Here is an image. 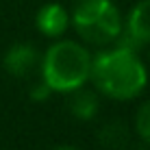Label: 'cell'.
<instances>
[{
  "label": "cell",
  "instance_id": "7",
  "mask_svg": "<svg viewBox=\"0 0 150 150\" xmlns=\"http://www.w3.org/2000/svg\"><path fill=\"white\" fill-rule=\"evenodd\" d=\"M98 107H100V102H98L96 91L87 89L85 85L70 91V113L74 117H79L83 122L94 120L96 113H98Z\"/></svg>",
  "mask_w": 150,
  "mask_h": 150
},
{
  "label": "cell",
  "instance_id": "11",
  "mask_svg": "<svg viewBox=\"0 0 150 150\" xmlns=\"http://www.w3.org/2000/svg\"><path fill=\"white\" fill-rule=\"evenodd\" d=\"M133 150H148V144H146V142H144V144H139V146H135V148H133Z\"/></svg>",
  "mask_w": 150,
  "mask_h": 150
},
{
  "label": "cell",
  "instance_id": "5",
  "mask_svg": "<svg viewBox=\"0 0 150 150\" xmlns=\"http://www.w3.org/2000/svg\"><path fill=\"white\" fill-rule=\"evenodd\" d=\"M37 63H39L37 48L30 46V44H24V41L13 44L11 48L4 52V57H2L4 70H7L11 76H15V79H24V76H28L30 72L35 70Z\"/></svg>",
  "mask_w": 150,
  "mask_h": 150
},
{
  "label": "cell",
  "instance_id": "2",
  "mask_svg": "<svg viewBox=\"0 0 150 150\" xmlns=\"http://www.w3.org/2000/svg\"><path fill=\"white\" fill-rule=\"evenodd\" d=\"M41 81L59 94H70L87 85L91 70V54L79 41L59 39L44 52L39 61Z\"/></svg>",
  "mask_w": 150,
  "mask_h": 150
},
{
  "label": "cell",
  "instance_id": "6",
  "mask_svg": "<svg viewBox=\"0 0 150 150\" xmlns=\"http://www.w3.org/2000/svg\"><path fill=\"white\" fill-rule=\"evenodd\" d=\"M126 35L139 46L150 44V0H139L126 18Z\"/></svg>",
  "mask_w": 150,
  "mask_h": 150
},
{
  "label": "cell",
  "instance_id": "3",
  "mask_svg": "<svg viewBox=\"0 0 150 150\" xmlns=\"http://www.w3.org/2000/svg\"><path fill=\"white\" fill-rule=\"evenodd\" d=\"M70 24L79 37L94 46L113 44L124 30V20L113 0H81L74 7Z\"/></svg>",
  "mask_w": 150,
  "mask_h": 150
},
{
  "label": "cell",
  "instance_id": "9",
  "mask_svg": "<svg viewBox=\"0 0 150 150\" xmlns=\"http://www.w3.org/2000/svg\"><path fill=\"white\" fill-rule=\"evenodd\" d=\"M135 131L142 137V142L150 146V100H146L135 113Z\"/></svg>",
  "mask_w": 150,
  "mask_h": 150
},
{
  "label": "cell",
  "instance_id": "8",
  "mask_svg": "<svg viewBox=\"0 0 150 150\" xmlns=\"http://www.w3.org/2000/svg\"><path fill=\"white\" fill-rule=\"evenodd\" d=\"M98 137H100L102 146H107L111 150H122L128 144V131H126V126H124L122 122L107 124V126L100 131V135H98Z\"/></svg>",
  "mask_w": 150,
  "mask_h": 150
},
{
  "label": "cell",
  "instance_id": "10",
  "mask_svg": "<svg viewBox=\"0 0 150 150\" xmlns=\"http://www.w3.org/2000/svg\"><path fill=\"white\" fill-rule=\"evenodd\" d=\"M50 94H52V89H50L48 85H46L44 81H39V83H35L33 87H30V100H35V102H44V100H48Z\"/></svg>",
  "mask_w": 150,
  "mask_h": 150
},
{
  "label": "cell",
  "instance_id": "1",
  "mask_svg": "<svg viewBox=\"0 0 150 150\" xmlns=\"http://www.w3.org/2000/svg\"><path fill=\"white\" fill-rule=\"evenodd\" d=\"M89 81L100 94L113 100H133L146 89L148 70L135 50L113 46L91 57Z\"/></svg>",
  "mask_w": 150,
  "mask_h": 150
},
{
  "label": "cell",
  "instance_id": "12",
  "mask_svg": "<svg viewBox=\"0 0 150 150\" xmlns=\"http://www.w3.org/2000/svg\"><path fill=\"white\" fill-rule=\"evenodd\" d=\"M54 150H76V148H70V146H61V148H54Z\"/></svg>",
  "mask_w": 150,
  "mask_h": 150
},
{
  "label": "cell",
  "instance_id": "4",
  "mask_svg": "<svg viewBox=\"0 0 150 150\" xmlns=\"http://www.w3.org/2000/svg\"><path fill=\"white\" fill-rule=\"evenodd\" d=\"M35 26L41 35L57 39L65 35V30L70 28V13L59 2H46L44 7H39L37 15H35Z\"/></svg>",
  "mask_w": 150,
  "mask_h": 150
}]
</instances>
